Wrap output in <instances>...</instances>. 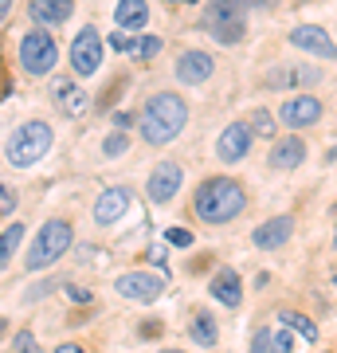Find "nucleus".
Wrapping results in <instances>:
<instances>
[{"label":"nucleus","mask_w":337,"mask_h":353,"mask_svg":"<svg viewBox=\"0 0 337 353\" xmlns=\"http://www.w3.org/2000/svg\"><path fill=\"white\" fill-rule=\"evenodd\" d=\"M8 4H12V0H0V20H4V16H8Z\"/></svg>","instance_id":"nucleus-34"},{"label":"nucleus","mask_w":337,"mask_h":353,"mask_svg":"<svg viewBox=\"0 0 337 353\" xmlns=\"http://www.w3.org/2000/svg\"><path fill=\"white\" fill-rule=\"evenodd\" d=\"M185 122H188V102L181 94H173V90H161V94H153L141 106L138 130L150 145H169L173 138H181Z\"/></svg>","instance_id":"nucleus-1"},{"label":"nucleus","mask_w":337,"mask_h":353,"mask_svg":"<svg viewBox=\"0 0 337 353\" xmlns=\"http://www.w3.org/2000/svg\"><path fill=\"white\" fill-rule=\"evenodd\" d=\"M302 161H306V141L302 138H283L271 150V169H283L287 173V169H298Z\"/></svg>","instance_id":"nucleus-18"},{"label":"nucleus","mask_w":337,"mask_h":353,"mask_svg":"<svg viewBox=\"0 0 337 353\" xmlns=\"http://www.w3.org/2000/svg\"><path fill=\"white\" fill-rule=\"evenodd\" d=\"M216 71L212 55L208 51H185L181 59H176V79L185 83V87H200V83H208Z\"/></svg>","instance_id":"nucleus-13"},{"label":"nucleus","mask_w":337,"mask_h":353,"mask_svg":"<svg viewBox=\"0 0 337 353\" xmlns=\"http://www.w3.org/2000/svg\"><path fill=\"white\" fill-rule=\"evenodd\" d=\"M181 181H185V169H181L176 161H161V165H153L145 192H150L153 204H169L176 192H181Z\"/></svg>","instance_id":"nucleus-9"},{"label":"nucleus","mask_w":337,"mask_h":353,"mask_svg":"<svg viewBox=\"0 0 337 353\" xmlns=\"http://www.w3.org/2000/svg\"><path fill=\"white\" fill-rule=\"evenodd\" d=\"M125 208H130V189H106L99 196V204H94V220L114 224L118 216H125Z\"/></svg>","instance_id":"nucleus-17"},{"label":"nucleus","mask_w":337,"mask_h":353,"mask_svg":"<svg viewBox=\"0 0 337 353\" xmlns=\"http://www.w3.org/2000/svg\"><path fill=\"white\" fill-rule=\"evenodd\" d=\"M51 102L59 106L63 114H83V106H87V94H83V87H79L71 75H59V79H51Z\"/></svg>","instance_id":"nucleus-15"},{"label":"nucleus","mask_w":337,"mask_h":353,"mask_svg":"<svg viewBox=\"0 0 337 353\" xmlns=\"http://www.w3.org/2000/svg\"><path fill=\"white\" fill-rule=\"evenodd\" d=\"M290 43L298 51H310V55H318V59H337V43L329 39V32L318 24H302L290 32Z\"/></svg>","instance_id":"nucleus-11"},{"label":"nucleus","mask_w":337,"mask_h":353,"mask_svg":"<svg viewBox=\"0 0 337 353\" xmlns=\"http://www.w3.org/2000/svg\"><path fill=\"white\" fill-rule=\"evenodd\" d=\"M55 353H87V350H83V345H59Z\"/></svg>","instance_id":"nucleus-33"},{"label":"nucleus","mask_w":337,"mask_h":353,"mask_svg":"<svg viewBox=\"0 0 337 353\" xmlns=\"http://www.w3.org/2000/svg\"><path fill=\"white\" fill-rule=\"evenodd\" d=\"M283 322H287L290 330H298V338H302V341H310V345L318 341V326H314L306 314H290V310H287V314H283Z\"/></svg>","instance_id":"nucleus-23"},{"label":"nucleus","mask_w":337,"mask_h":353,"mask_svg":"<svg viewBox=\"0 0 337 353\" xmlns=\"http://www.w3.org/2000/svg\"><path fill=\"white\" fill-rule=\"evenodd\" d=\"M275 350L278 353H294V334H287V330H283V334L275 338Z\"/></svg>","instance_id":"nucleus-30"},{"label":"nucleus","mask_w":337,"mask_h":353,"mask_svg":"<svg viewBox=\"0 0 337 353\" xmlns=\"http://www.w3.org/2000/svg\"><path fill=\"white\" fill-rule=\"evenodd\" d=\"M290 236H294V220H290V216H275V220H263L251 240H255V248H263V252H275V248H283Z\"/></svg>","instance_id":"nucleus-16"},{"label":"nucleus","mask_w":337,"mask_h":353,"mask_svg":"<svg viewBox=\"0 0 337 353\" xmlns=\"http://www.w3.org/2000/svg\"><path fill=\"white\" fill-rule=\"evenodd\" d=\"M24 224H12V228H4L0 232V275L8 271V263H12V255L20 252V243H24Z\"/></svg>","instance_id":"nucleus-21"},{"label":"nucleus","mask_w":337,"mask_h":353,"mask_svg":"<svg viewBox=\"0 0 337 353\" xmlns=\"http://www.w3.org/2000/svg\"><path fill=\"white\" fill-rule=\"evenodd\" d=\"M130 150V138H125V134H110V138H106V145H102V153H106V157H118V153H125Z\"/></svg>","instance_id":"nucleus-27"},{"label":"nucleus","mask_w":337,"mask_h":353,"mask_svg":"<svg viewBox=\"0 0 337 353\" xmlns=\"http://www.w3.org/2000/svg\"><path fill=\"white\" fill-rule=\"evenodd\" d=\"M251 126L247 122H232V126H224V134H220V141H216V153H220V161H243L251 150Z\"/></svg>","instance_id":"nucleus-12"},{"label":"nucleus","mask_w":337,"mask_h":353,"mask_svg":"<svg viewBox=\"0 0 337 353\" xmlns=\"http://www.w3.org/2000/svg\"><path fill=\"white\" fill-rule=\"evenodd\" d=\"M204 28L212 32L220 43H239L243 39V0H208Z\"/></svg>","instance_id":"nucleus-5"},{"label":"nucleus","mask_w":337,"mask_h":353,"mask_svg":"<svg viewBox=\"0 0 337 353\" xmlns=\"http://www.w3.org/2000/svg\"><path fill=\"white\" fill-rule=\"evenodd\" d=\"M334 216H337V212H334Z\"/></svg>","instance_id":"nucleus-37"},{"label":"nucleus","mask_w":337,"mask_h":353,"mask_svg":"<svg viewBox=\"0 0 337 353\" xmlns=\"http://www.w3.org/2000/svg\"><path fill=\"white\" fill-rule=\"evenodd\" d=\"M251 353H275V338H271V330H267V326L255 330V338H251Z\"/></svg>","instance_id":"nucleus-26"},{"label":"nucleus","mask_w":337,"mask_h":353,"mask_svg":"<svg viewBox=\"0 0 337 353\" xmlns=\"http://www.w3.org/2000/svg\"><path fill=\"white\" fill-rule=\"evenodd\" d=\"M99 63H102V36L87 24L75 36V43H71V71L75 75H94Z\"/></svg>","instance_id":"nucleus-7"},{"label":"nucleus","mask_w":337,"mask_h":353,"mask_svg":"<svg viewBox=\"0 0 337 353\" xmlns=\"http://www.w3.org/2000/svg\"><path fill=\"white\" fill-rule=\"evenodd\" d=\"M247 126H251V134H259V138H271V134H275V118H271V114H267V110L259 106V110L251 114Z\"/></svg>","instance_id":"nucleus-24"},{"label":"nucleus","mask_w":337,"mask_h":353,"mask_svg":"<svg viewBox=\"0 0 337 353\" xmlns=\"http://www.w3.org/2000/svg\"><path fill=\"white\" fill-rule=\"evenodd\" d=\"M161 353H185V350H161Z\"/></svg>","instance_id":"nucleus-35"},{"label":"nucleus","mask_w":337,"mask_h":353,"mask_svg":"<svg viewBox=\"0 0 337 353\" xmlns=\"http://www.w3.org/2000/svg\"><path fill=\"white\" fill-rule=\"evenodd\" d=\"M12 208H16V196H12V192H8V189H0V212L8 216V212H12Z\"/></svg>","instance_id":"nucleus-31"},{"label":"nucleus","mask_w":337,"mask_h":353,"mask_svg":"<svg viewBox=\"0 0 337 353\" xmlns=\"http://www.w3.org/2000/svg\"><path fill=\"white\" fill-rule=\"evenodd\" d=\"M114 20H118V28L138 32V28H145V20H150V4H145V0H118Z\"/></svg>","instance_id":"nucleus-20"},{"label":"nucleus","mask_w":337,"mask_h":353,"mask_svg":"<svg viewBox=\"0 0 337 353\" xmlns=\"http://www.w3.org/2000/svg\"><path fill=\"white\" fill-rule=\"evenodd\" d=\"M188 334H192V341H196V345H204V350H212L216 341H220V330H216V318L212 314H196Z\"/></svg>","instance_id":"nucleus-22"},{"label":"nucleus","mask_w":337,"mask_h":353,"mask_svg":"<svg viewBox=\"0 0 337 353\" xmlns=\"http://www.w3.org/2000/svg\"><path fill=\"white\" fill-rule=\"evenodd\" d=\"M106 43H110L114 51H130V39H122V36H110Z\"/></svg>","instance_id":"nucleus-32"},{"label":"nucleus","mask_w":337,"mask_h":353,"mask_svg":"<svg viewBox=\"0 0 337 353\" xmlns=\"http://www.w3.org/2000/svg\"><path fill=\"white\" fill-rule=\"evenodd\" d=\"M329 161H337V150H334V153H329Z\"/></svg>","instance_id":"nucleus-36"},{"label":"nucleus","mask_w":337,"mask_h":353,"mask_svg":"<svg viewBox=\"0 0 337 353\" xmlns=\"http://www.w3.org/2000/svg\"><path fill=\"white\" fill-rule=\"evenodd\" d=\"M55 59H59V48H55V39L43 28H36V32H28L20 39V63H24L28 75H51Z\"/></svg>","instance_id":"nucleus-6"},{"label":"nucleus","mask_w":337,"mask_h":353,"mask_svg":"<svg viewBox=\"0 0 337 353\" xmlns=\"http://www.w3.org/2000/svg\"><path fill=\"white\" fill-rule=\"evenodd\" d=\"M12 350L16 353H36V338H32V330H20L12 338Z\"/></svg>","instance_id":"nucleus-28"},{"label":"nucleus","mask_w":337,"mask_h":353,"mask_svg":"<svg viewBox=\"0 0 337 353\" xmlns=\"http://www.w3.org/2000/svg\"><path fill=\"white\" fill-rule=\"evenodd\" d=\"M130 51H134L138 59H153V55L161 51V39H157V36H138L134 43H130Z\"/></svg>","instance_id":"nucleus-25"},{"label":"nucleus","mask_w":337,"mask_h":353,"mask_svg":"<svg viewBox=\"0 0 337 353\" xmlns=\"http://www.w3.org/2000/svg\"><path fill=\"white\" fill-rule=\"evenodd\" d=\"M165 240L173 243V248H192V232H185V228H169Z\"/></svg>","instance_id":"nucleus-29"},{"label":"nucleus","mask_w":337,"mask_h":353,"mask_svg":"<svg viewBox=\"0 0 337 353\" xmlns=\"http://www.w3.org/2000/svg\"><path fill=\"white\" fill-rule=\"evenodd\" d=\"M208 294H212L220 306H232V310H236V306L243 303V279H239V271H232V267L216 271L212 283H208Z\"/></svg>","instance_id":"nucleus-14"},{"label":"nucleus","mask_w":337,"mask_h":353,"mask_svg":"<svg viewBox=\"0 0 337 353\" xmlns=\"http://www.w3.org/2000/svg\"><path fill=\"white\" fill-rule=\"evenodd\" d=\"M51 126L48 122H24V126L12 130V138H8V145H4V157L16 165V169H28V165H36L48 157L51 150Z\"/></svg>","instance_id":"nucleus-3"},{"label":"nucleus","mask_w":337,"mask_h":353,"mask_svg":"<svg viewBox=\"0 0 337 353\" xmlns=\"http://www.w3.org/2000/svg\"><path fill=\"white\" fill-rule=\"evenodd\" d=\"M318 118H322V102L314 99V94H294V99H287L278 106V122L290 130H306Z\"/></svg>","instance_id":"nucleus-10"},{"label":"nucleus","mask_w":337,"mask_h":353,"mask_svg":"<svg viewBox=\"0 0 337 353\" xmlns=\"http://www.w3.org/2000/svg\"><path fill=\"white\" fill-rule=\"evenodd\" d=\"M75 12V0H32V20L36 24H63Z\"/></svg>","instance_id":"nucleus-19"},{"label":"nucleus","mask_w":337,"mask_h":353,"mask_svg":"<svg viewBox=\"0 0 337 353\" xmlns=\"http://www.w3.org/2000/svg\"><path fill=\"white\" fill-rule=\"evenodd\" d=\"M114 290L122 299H134V303H157L165 290V279L161 275H150V271H130V275H118Z\"/></svg>","instance_id":"nucleus-8"},{"label":"nucleus","mask_w":337,"mask_h":353,"mask_svg":"<svg viewBox=\"0 0 337 353\" xmlns=\"http://www.w3.org/2000/svg\"><path fill=\"white\" fill-rule=\"evenodd\" d=\"M71 240H75V232H71L67 220H48L43 232L36 236V243H32L24 267H28V271H43V267H51L63 252H67V248H71Z\"/></svg>","instance_id":"nucleus-4"},{"label":"nucleus","mask_w":337,"mask_h":353,"mask_svg":"<svg viewBox=\"0 0 337 353\" xmlns=\"http://www.w3.org/2000/svg\"><path fill=\"white\" fill-rule=\"evenodd\" d=\"M243 208H247V192L232 176H208L192 196V212L204 224H232Z\"/></svg>","instance_id":"nucleus-2"}]
</instances>
